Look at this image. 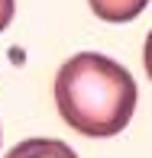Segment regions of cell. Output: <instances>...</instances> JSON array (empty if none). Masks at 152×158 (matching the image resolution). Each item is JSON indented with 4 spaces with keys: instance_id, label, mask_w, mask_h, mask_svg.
Masks as SVG:
<instances>
[{
    "instance_id": "6da1fadb",
    "label": "cell",
    "mask_w": 152,
    "mask_h": 158,
    "mask_svg": "<svg viewBox=\"0 0 152 158\" xmlns=\"http://www.w3.org/2000/svg\"><path fill=\"white\" fill-rule=\"evenodd\" d=\"M55 106L81 135H117L136 110V81L120 61L100 52H78L55 74Z\"/></svg>"
},
{
    "instance_id": "7a4b0ae2",
    "label": "cell",
    "mask_w": 152,
    "mask_h": 158,
    "mask_svg": "<svg viewBox=\"0 0 152 158\" xmlns=\"http://www.w3.org/2000/svg\"><path fill=\"white\" fill-rule=\"evenodd\" d=\"M3 158H78V155L59 139H26L13 145Z\"/></svg>"
},
{
    "instance_id": "3957f363",
    "label": "cell",
    "mask_w": 152,
    "mask_h": 158,
    "mask_svg": "<svg viewBox=\"0 0 152 158\" xmlns=\"http://www.w3.org/2000/svg\"><path fill=\"white\" fill-rule=\"evenodd\" d=\"M94 16H100L104 23H129L146 10L149 0H88Z\"/></svg>"
},
{
    "instance_id": "277c9868",
    "label": "cell",
    "mask_w": 152,
    "mask_h": 158,
    "mask_svg": "<svg viewBox=\"0 0 152 158\" xmlns=\"http://www.w3.org/2000/svg\"><path fill=\"white\" fill-rule=\"evenodd\" d=\"M13 10H16V3H13V0H0V32L13 23Z\"/></svg>"
},
{
    "instance_id": "5b68a950",
    "label": "cell",
    "mask_w": 152,
    "mask_h": 158,
    "mask_svg": "<svg viewBox=\"0 0 152 158\" xmlns=\"http://www.w3.org/2000/svg\"><path fill=\"white\" fill-rule=\"evenodd\" d=\"M142 61H146V71H149V77H152V32L146 35V48H142Z\"/></svg>"
}]
</instances>
